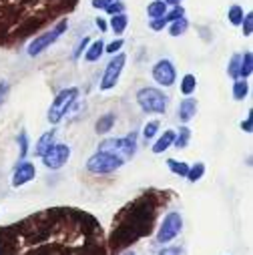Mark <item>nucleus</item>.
Here are the masks:
<instances>
[{
	"instance_id": "nucleus-1",
	"label": "nucleus",
	"mask_w": 253,
	"mask_h": 255,
	"mask_svg": "<svg viewBox=\"0 0 253 255\" xmlns=\"http://www.w3.org/2000/svg\"><path fill=\"white\" fill-rule=\"evenodd\" d=\"M99 241V219L77 207L42 209L0 227V255H75Z\"/></svg>"
},
{
	"instance_id": "nucleus-2",
	"label": "nucleus",
	"mask_w": 253,
	"mask_h": 255,
	"mask_svg": "<svg viewBox=\"0 0 253 255\" xmlns=\"http://www.w3.org/2000/svg\"><path fill=\"white\" fill-rule=\"evenodd\" d=\"M79 0H0V48H12L48 24L67 18Z\"/></svg>"
},
{
	"instance_id": "nucleus-3",
	"label": "nucleus",
	"mask_w": 253,
	"mask_h": 255,
	"mask_svg": "<svg viewBox=\"0 0 253 255\" xmlns=\"http://www.w3.org/2000/svg\"><path fill=\"white\" fill-rule=\"evenodd\" d=\"M175 193L169 189H147L126 203L113 219V231L107 239V251L119 255L137 241L155 231L161 209L173 201Z\"/></svg>"
},
{
	"instance_id": "nucleus-4",
	"label": "nucleus",
	"mask_w": 253,
	"mask_h": 255,
	"mask_svg": "<svg viewBox=\"0 0 253 255\" xmlns=\"http://www.w3.org/2000/svg\"><path fill=\"white\" fill-rule=\"evenodd\" d=\"M67 28H69V18L56 20L52 28H48V30H44L42 34H38V36L32 38V42L28 44V56H38V54H42L46 48H50L62 34L67 32Z\"/></svg>"
},
{
	"instance_id": "nucleus-5",
	"label": "nucleus",
	"mask_w": 253,
	"mask_h": 255,
	"mask_svg": "<svg viewBox=\"0 0 253 255\" xmlns=\"http://www.w3.org/2000/svg\"><path fill=\"white\" fill-rule=\"evenodd\" d=\"M79 95H81V91L77 87L62 89L54 97V101H52V105L48 109V123L50 125H58L62 119H65V115L71 111V107L75 105V101L79 99Z\"/></svg>"
},
{
	"instance_id": "nucleus-6",
	"label": "nucleus",
	"mask_w": 253,
	"mask_h": 255,
	"mask_svg": "<svg viewBox=\"0 0 253 255\" xmlns=\"http://www.w3.org/2000/svg\"><path fill=\"white\" fill-rule=\"evenodd\" d=\"M126 161L115 153H109V151H97L93 157H89L87 161V169L89 173H95V175H107V173H115L119 171Z\"/></svg>"
},
{
	"instance_id": "nucleus-7",
	"label": "nucleus",
	"mask_w": 253,
	"mask_h": 255,
	"mask_svg": "<svg viewBox=\"0 0 253 255\" xmlns=\"http://www.w3.org/2000/svg\"><path fill=\"white\" fill-rule=\"evenodd\" d=\"M137 137L139 133L137 131H131L126 137H121V139H107L99 145V151H109V153H115L119 157H123L125 161L126 159H133L135 153H137Z\"/></svg>"
},
{
	"instance_id": "nucleus-8",
	"label": "nucleus",
	"mask_w": 253,
	"mask_h": 255,
	"mask_svg": "<svg viewBox=\"0 0 253 255\" xmlns=\"http://www.w3.org/2000/svg\"><path fill=\"white\" fill-rule=\"evenodd\" d=\"M137 103L145 113L163 115L167 111V95L155 87H143L137 93Z\"/></svg>"
},
{
	"instance_id": "nucleus-9",
	"label": "nucleus",
	"mask_w": 253,
	"mask_h": 255,
	"mask_svg": "<svg viewBox=\"0 0 253 255\" xmlns=\"http://www.w3.org/2000/svg\"><path fill=\"white\" fill-rule=\"evenodd\" d=\"M181 229H183V217H181L177 211H169V213L163 217L161 225H159V231H157V243L165 245V243L173 241V239L181 233Z\"/></svg>"
},
{
	"instance_id": "nucleus-10",
	"label": "nucleus",
	"mask_w": 253,
	"mask_h": 255,
	"mask_svg": "<svg viewBox=\"0 0 253 255\" xmlns=\"http://www.w3.org/2000/svg\"><path fill=\"white\" fill-rule=\"evenodd\" d=\"M125 62H126V56L123 54V52H117V54H113V58L109 60V65H107V69H105V75H103V79H101V91H111L117 83H119V77H121V73H123V69H125Z\"/></svg>"
},
{
	"instance_id": "nucleus-11",
	"label": "nucleus",
	"mask_w": 253,
	"mask_h": 255,
	"mask_svg": "<svg viewBox=\"0 0 253 255\" xmlns=\"http://www.w3.org/2000/svg\"><path fill=\"white\" fill-rule=\"evenodd\" d=\"M71 159V147L69 145H52L44 155H42V163L46 169H62L67 165V161Z\"/></svg>"
},
{
	"instance_id": "nucleus-12",
	"label": "nucleus",
	"mask_w": 253,
	"mask_h": 255,
	"mask_svg": "<svg viewBox=\"0 0 253 255\" xmlns=\"http://www.w3.org/2000/svg\"><path fill=\"white\" fill-rule=\"evenodd\" d=\"M153 79L161 87H173L177 81V71L173 67V62L169 58L157 60V65L153 67Z\"/></svg>"
},
{
	"instance_id": "nucleus-13",
	"label": "nucleus",
	"mask_w": 253,
	"mask_h": 255,
	"mask_svg": "<svg viewBox=\"0 0 253 255\" xmlns=\"http://www.w3.org/2000/svg\"><path fill=\"white\" fill-rule=\"evenodd\" d=\"M34 177H36V169H34V165L28 163V161H22V163L16 165V169H14V173H12V187L18 189V187L30 183Z\"/></svg>"
},
{
	"instance_id": "nucleus-14",
	"label": "nucleus",
	"mask_w": 253,
	"mask_h": 255,
	"mask_svg": "<svg viewBox=\"0 0 253 255\" xmlns=\"http://www.w3.org/2000/svg\"><path fill=\"white\" fill-rule=\"evenodd\" d=\"M195 113H197V101L195 99L187 97V99L181 101V105H179V119H181V123H189L195 117Z\"/></svg>"
},
{
	"instance_id": "nucleus-15",
	"label": "nucleus",
	"mask_w": 253,
	"mask_h": 255,
	"mask_svg": "<svg viewBox=\"0 0 253 255\" xmlns=\"http://www.w3.org/2000/svg\"><path fill=\"white\" fill-rule=\"evenodd\" d=\"M54 137H56V131H54V129L46 131V133L38 139V143H36V147H34V155H36V157H42V155L54 145Z\"/></svg>"
},
{
	"instance_id": "nucleus-16",
	"label": "nucleus",
	"mask_w": 253,
	"mask_h": 255,
	"mask_svg": "<svg viewBox=\"0 0 253 255\" xmlns=\"http://www.w3.org/2000/svg\"><path fill=\"white\" fill-rule=\"evenodd\" d=\"M103 54H105V42H103L101 38L95 40V42H91V44L87 46V50H85V58H87L89 62H97Z\"/></svg>"
},
{
	"instance_id": "nucleus-17",
	"label": "nucleus",
	"mask_w": 253,
	"mask_h": 255,
	"mask_svg": "<svg viewBox=\"0 0 253 255\" xmlns=\"http://www.w3.org/2000/svg\"><path fill=\"white\" fill-rule=\"evenodd\" d=\"M173 141H175V131H165V133L157 139V143L153 145V153H155V155L165 153V151L173 145Z\"/></svg>"
},
{
	"instance_id": "nucleus-18",
	"label": "nucleus",
	"mask_w": 253,
	"mask_h": 255,
	"mask_svg": "<svg viewBox=\"0 0 253 255\" xmlns=\"http://www.w3.org/2000/svg\"><path fill=\"white\" fill-rule=\"evenodd\" d=\"M253 73V52L247 50L243 56H241V62H239V77L237 79H249Z\"/></svg>"
},
{
	"instance_id": "nucleus-19",
	"label": "nucleus",
	"mask_w": 253,
	"mask_h": 255,
	"mask_svg": "<svg viewBox=\"0 0 253 255\" xmlns=\"http://www.w3.org/2000/svg\"><path fill=\"white\" fill-rule=\"evenodd\" d=\"M126 24H129V16H126L125 12L111 16V22H109V26H111V30H113L115 34H123L125 28H126Z\"/></svg>"
},
{
	"instance_id": "nucleus-20",
	"label": "nucleus",
	"mask_w": 253,
	"mask_h": 255,
	"mask_svg": "<svg viewBox=\"0 0 253 255\" xmlns=\"http://www.w3.org/2000/svg\"><path fill=\"white\" fill-rule=\"evenodd\" d=\"M189 141H191V129L189 127H179V133H175V141H173V147L177 149H185L189 145Z\"/></svg>"
},
{
	"instance_id": "nucleus-21",
	"label": "nucleus",
	"mask_w": 253,
	"mask_h": 255,
	"mask_svg": "<svg viewBox=\"0 0 253 255\" xmlns=\"http://www.w3.org/2000/svg\"><path fill=\"white\" fill-rule=\"evenodd\" d=\"M165 12H167V4L163 2V0H153V2L147 6V16H149L151 20L165 16Z\"/></svg>"
},
{
	"instance_id": "nucleus-22",
	"label": "nucleus",
	"mask_w": 253,
	"mask_h": 255,
	"mask_svg": "<svg viewBox=\"0 0 253 255\" xmlns=\"http://www.w3.org/2000/svg\"><path fill=\"white\" fill-rule=\"evenodd\" d=\"M113 125H115V113H107V115H103V117L97 121V133H101V135L109 133V131L113 129Z\"/></svg>"
},
{
	"instance_id": "nucleus-23",
	"label": "nucleus",
	"mask_w": 253,
	"mask_h": 255,
	"mask_svg": "<svg viewBox=\"0 0 253 255\" xmlns=\"http://www.w3.org/2000/svg\"><path fill=\"white\" fill-rule=\"evenodd\" d=\"M195 89H197V77L191 75V73L185 75L183 81H181V93H183L185 97H189V95L195 93Z\"/></svg>"
},
{
	"instance_id": "nucleus-24",
	"label": "nucleus",
	"mask_w": 253,
	"mask_h": 255,
	"mask_svg": "<svg viewBox=\"0 0 253 255\" xmlns=\"http://www.w3.org/2000/svg\"><path fill=\"white\" fill-rule=\"evenodd\" d=\"M249 93V83L245 79H235L233 83V99L235 101H243Z\"/></svg>"
},
{
	"instance_id": "nucleus-25",
	"label": "nucleus",
	"mask_w": 253,
	"mask_h": 255,
	"mask_svg": "<svg viewBox=\"0 0 253 255\" xmlns=\"http://www.w3.org/2000/svg\"><path fill=\"white\" fill-rule=\"evenodd\" d=\"M167 167L173 175H179V177H187V173H189V165L183 161H177V159H167Z\"/></svg>"
},
{
	"instance_id": "nucleus-26",
	"label": "nucleus",
	"mask_w": 253,
	"mask_h": 255,
	"mask_svg": "<svg viewBox=\"0 0 253 255\" xmlns=\"http://www.w3.org/2000/svg\"><path fill=\"white\" fill-rule=\"evenodd\" d=\"M75 255H109V251L105 247V241H99V243H93V245L77 251Z\"/></svg>"
},
{
	"instance_id": "nucleus-27",
	"label": "nucleus",
	"mask_w": 253,
	"mask_h": 255,
	"mask_svg": "<svg viewBox=\"0 0 253 255\" xmlns=\"http://www.w3.org/2000/svg\"><path fill=\"white\" fill-rule=\"evenodd\" d=\"M167 26H169V34H171V36H181V34H185V30L189 28V22H187V18L183 16V18H179V20L169 22Z\"/></svg>"
},
{
	"instance_id": "nucleus-28",
	"label": "nucleus",
	"mask_w": 253,
	"mask_h": 255,
	"mask_svg": "<svg viewBox=\"0 0 253 255\" xmlns=\"http://www.w3.org/2000/svg\"><path fill=\"white\" fill-rule=\"evenodd\" d=\"M203 175H205V165H203V163H195L193 167H189V173H187V181L197 183V181H199Z\"/></svg>"
},
{
	"instance_id": "nucleus-29",
	"label": "nucleus",
	"mask_w": 253,
	"mask_h": 255,
	"mask_svg": "<svg viewBox=\"0 0 253 255\" xmlns=\"http://www.w3.org/2000/svg\"><path fill=\"white\" fill-rule=\"evenodd\" d=\"M227 18H229V22H231L233 26H239L241 20H243V8H241L239 4H233V6L227 10Z\"/></svg>"
},
{
	"instance_id": "nucleus-30",
	"label": "nucleus",
	"mask_w": 253,
	"mask_h": 255,
	"mask_svg": "<svg viewBox=\"0 0 253 255\" xmlns=\"http://www.w3.org/2000/svg\"><path fill=\"white\" fill-rule=\"evenodd\" d=\"M239 62H241V54H233L229 65H227V73L231 79H237L239 77Z\"/></svg>"
},
{
	"instance_id": "nucleus-31",
	"label": "nucleus",
	"mask_w": 253,
	"mask_h": 255,
	"mask_svg": "<svg viewBox=\"0 0 253 255\" xmlns=\"http://www.w3.org/2000/svg\"><path fill=\"white\" fill-rule=\"evenodd\" d=\"M157 131H159V121H149L145 125V129H143V139L145 141H151L157 135Z\"/></svg>"
},
{
	"instance_id": "nucleus-32",
	"label": "nucleus",
	"mask_w": 253,
	"mask_h": 255,
	"mask_svg": "<svg viewBox=\"0 0 253 255\" xmlns=\"http://www.w3.org/2000/svg\"><path fill=\"white\" fill-rule=\"evenodd\" d=\"M185 16V8L181 6V4H177V6H173V10H167L165 12V20L167 22H173V20H179V18H183Z\"/></svg>"
},
{
	"instance_id": "nucleus-33",
	"label": "nucleus",
	"mask_w": 253,
	"mask_h": 255,
	"mask_svg": "<svg viewBox=\"0 0 253 255\" xmlns=\"http://www.w3.org/2000/svg\"><path fill=\"white\" fill-rule=\"evenodd\" d=\"M18 149H20L18 159L24 161V157L28 153V135H26V131H20V135H18Z\"/></svg>"
},
{
	"instance_id": "nucleus-34",
	"label": "nucleus",
	"mask_w": 253,
	"mask_h": 255,
	"mask_svg": "<svg viewBox=\"0 0 253 255\" xmlns=\"http://www.w3.org/2000/svg\"><path fill=\"white\" fill-rule=\"evenodd\" d=\"M239 26H243V36H251L253 34V12L243 14V20Z\"/></svg>"
},
{
	"instance_id": "nucleus-35",
	"label": "nucleus",
	"mask_w": 253,
	"mask_h": 255,
	"mask_svg": "<svg viewBox=\"0 0 253 255\" xmlns=\"http://www.w3.org/2000/svg\"><path fill=\"white\" fill-rule=\"evenodd\" d=\"M105 12L109 14V16H115V14H121V12H125V2H121V0H113V2L105 8Z\"/></svg>"
},
{
	"instance_id": "nucleus-36",
	"label": "nucleus",
	"mask_w": 253,
	"mask_h": 255,
	"mask_svg": "<svg viewBox=\"0 0 253 255\" xmlns=\"http://www.w3.org/2000/svg\"><path fill=\"white\" fill-rule=\"evenodd\" d=\"M91 44V38L89 36H83L81 40H79V44H77V48L73 50V58L75 60H79L81 58V54H83V50H87V46Z\"/></svg>"
},
{
	"instance_id": "nucleus-37",
	"label": "nucleus",
	"mask_w": 253,
	"mask_h": 255,
	"mask_svg": "<svg viewBox=\"0 0 253 255\" xmlns=\"http://www.w3.org/2000/svg\"><path fill=\"white\" fill-rule=\"evenodd\" d=\"M123 38H117V40H113V42H109V44H105V52L107 54H117L121 48H123Z\"/></svg>"
},
{
	"instance_id": "nucleus-38",
	"label": "nucleus",
	"mask_w": 253,
	"mask_h": 255,
	"mask_svg": "<svg viewBox=\"0 0 253 255\" xmlns=\"http://www.w3.org/2000/svg\"><path fill=\"white\" fill-rule=\"evenodd\" d=\"M159 255H185V249L183 247H163L159 251Z\"/></svg>"
},
{
	"instance_id": "nucleus-39",
	"label": "nucleus",
	"mask_w": 253,
	"mask_h": 255,
	"mask_svg": "<svg viewBox=\"0 0 253 255\" xmlns=\"http://www.w3.org/2000/svg\"><path fill=\"white\" fill-rule=\"evenodd\" d=\"M167 24H169V22H167V20H165L163 16H161V18H153V20L149 22V26H151L153 30H163V28H165Z\"/></svg>"
},
{
	"instance_id": "nucleus-40",
	"label": "nucleus",
	"mask_w": 253,
	"mask_h": 255,
	"mask_svg": "<svg viewBox=\"0 0 253 255\" xmlns=\"http://www.w3.org/2000/svg\"><path fill=\"white\" fill-rule=\"evenodd\" d=\"M241 129H243L245 133H251V131H253V115H251V111H249L247 119H245V121H241Z\"/></svg>"
},
{
	"instance_id": "nucleus-41",
	"label": "nucleus",
	"mask_w": 253,
	"mask_h": 255,
	"mask_svg": "<svg viewBox=\"0 0 253 255\" xmlns=\"http://www.w3.org/2000/svg\"><path fill=\"white\" fill-rule=\"evenodd\" d=\"M111 2H113V0H93L91 4H93V8H97V10H105Z\"/></svg>"
},
{
	"instance_id": "nucleus-42",
	"label": "nucleus",
	"mask_w": 253,
	"mask_h": 255,
	"mask_svg": "<svg viewBox=\"0 0 253 255\" xmlns=\"http://www.w3.org/2000/svg\"><path fill=\"white\" fill-rule=\"evenodd\" d=\"M6 93H8V85H6L4 81H2V83H0V103H2V101H4Z\"/></svg>"
},
{
	"instance_id": "nucleus-43",
	"label": "nucleus",
	"mask_w": 253,
	"mask_h": 255,
	"mask_svg": "<svg viewBox=\"0 0 253 255\" xmlns=\"http://www.w3.org/2000/svg\"><path fill=\"white\" fill-rule=\"evenodd\" d=\"M97 26H99V30H103V32H105V30L109 28V24H107V22H105L103 18H97Z\"/></svg>"
},
{
	"instance_id": "nucleus-44",
	"label": "nucleus",
	"mask_w": 253,
	"mask_h": 255,
	"mask_svg": "<svg viewBox=\"0 0 253 255\" xmlns=\"http://www.w3.org/2000/svg\"><path fill=\"white\" fill-rule=\"evenodd\" d=\"M163 2H165V4H173V6H177V4L183 2V0H163Z\"/></svg>"
},
{
	"instance_id": "nucleus-45",
	"label": "nucleus",
	"mask_w": 253,
	"mask_h": 255,
	"mask_svg": "<svg viewBox=\"0 0 253 255\" xmlns=\"http://www.w3.org/2000/svg\"><path fill=\"white\" fill-rule=\"evenodd\" d=\"M123 255H135V253H133V251H126V249H125V251H123Z\"/></svg>"
}]
</instances>
